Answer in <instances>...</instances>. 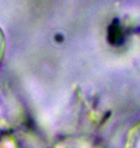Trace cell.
<instances>
[{
    "label": "cell",
    "instance_id": "obj_1",
    "mask_svg": "<svg viewBox=\"0 0 140 148\" xmlns=\"http://www.w3.org/2000/svg\"><path fill=\"white\" fill-rule=\"evenodd\" d=\"M109 40L113 43L119 42V41H121L124 38L122 27H120V25L117 22H114L111 25V27L109 28Z\"/></svg>",
    "mask_w": 140,
    "mask_h": 148
}]
</instances>
